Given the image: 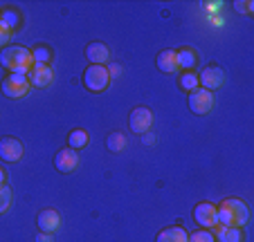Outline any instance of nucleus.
<instances>
[{"label":"nucleus","instance_id":"obj_21","mask_svg":"<svg viewBox=\"0 0 254 242\" xmlns=\"http://www.w3.org/2000/svg\"><path fill=\"white\" fill-rule=\"evenodd\" d=\"M180 88H183V90H196V88H200V83H198V74L196 72H185L183 76H180Z\"/></svg>","mask_w":254,"mask_h":242},{"label":"nucleus","instance_id":"obj_23","mask_svg":"<svg viewBox=\"0 0 254 242\" xmlns=\"http://www.w3.org/2000/svg\"><path fill=\"white\" fill-rule=\"evenodd\" d=\"M0 20H2L9 29H16L20 25V14L16 9H5L2 14H0Z\"/></svg>","mask_w":254,"mask_h":242},{"label":"nucleus","instance_id":"obj_16","mask_svg":"<svg viewBox=\"0 0 254 242\" xmlns=\"http://www.w3.org/2000/svg\"><path fill=\"white\" fill-rule=\"evenodd\" d=\"M155 242H189V233L183 227H167L158 233Z\"/></svg>","mask_w":254,"mask_h":242},{"label":"nucleus","instance_id":"obj_18","mask_svg":"<svg viewBox=\"0 0 254 242\" xmlns=\"http://www.w3.org/2000/svg\"><path fill=\"white\" fill-rule=\"evenodd\" d=\"M176 54H178V65L183 67V70H193V67H196L198 56H196V52H193L191 48H183L180 52H176Z\"/></svg>","mask_w":254,"mask_h":242},{"label":"nucleus","instance_id":"obj_11","mask_svg":"<svg viewBox=\"0 0 254 242\" xmlns=\"http://www.w3.org/2000/svg\"><path fill=\"white\" fill-rule=\"evenodd\" d=\"M54 166L61 173H74L79 168V152L72 150V148H63L57 152L54 157Z\"/></svg>","mask_w":254,"mask_h":242},{"label":"nucleus","instance_id":"obj_29","mask_svg":"<svg viewBox=\"0 0 254 242\" xmlns=\"http://www.w3.org/2000/svg\"><path fill=\"white\" fill-rule=\"evenodd\" d=\"M142 142H144V144H149V146H153V144H155L153 133H144V135H142Z\"/></svg>","mask_w":254,"mask_h":242},{"label":"nucleus","instance_id":"obj_26","mask_svg":"<svg viewBox=\"0 0 254 242\" xmlns=\"http://www.w3.org/2000/svg\"><path fill=\"white\" fill-rule=\"evenodd\" d=\"M106 70H108V74H111V81L117 79V76L122 74V67L117 65V63H108V65H106Z\"/></svg>","mask_w":254,"mask_h":242},{"label":"nucleus","instance_id":"obj_1","mask_svg":"<svg viewBox=\"0 0 254 242\" xmlns=\"http://www.w3.org/2000/svg\"><path fill=\"white\" fill-rule=\"evenodd\" d=\"M216 215H218V224H223V227L243 229L250 220V209L243 199L230 197V199H223L221 204L216 206Z\"/></svg>","mask_w":254,"mask_h":242},{"label":"nucleus","instance_id":"obj_15","mask_svg":"<svg viewBox=\"0 0 254 242\" xmlns=\"http://www.w3.org/2000/svg\"><path fill=\"white\" fill-rule=\"evenodd\" d=\"M158 70L164 72V74H173V72L180 70L178 65V54L173 49H164V52L158 54Z\"/></svg>","mask_w":254,"mask_h":242},{"label":"nucleus","instance_id":"obj_3","mask_svg":"<svg viewBox=\"0 0 254 242\" xmlns=\"http://www.w3.org/2000/svg\"><path fill=\"white\" fill-rule=\"evenodd\" d=\"M83 86L90 92H101L111 86V74L106 65H88L83 72Z\"/></svg>","mask_w":254,"mask_h":242},{"label":"nucleus","instance_id":"obj_4","mask_svg":"<svg viewBox=\"0 0 254 242\" xmlns=\"http://www.w3.org/2000/svg\"><path fill=\"white\" fill-rule=\"evenodd\" d=\"M0 88H2V95H5L7 99H23V97H27V92L32 86H29L27 76L7 74L5 79H2V83H0Z\"/></svg>","mask_w":254,"mask_h":242},{"label":"nucleus","instance_id":"obj_17","mask_svg":"<svg viewBox=\"0 0 254 242\" xmlns=\"http://www.w3.org/2000/svg\"><path fill=\"white\" fill-rule=\"evenodd\" d=\"M88 139H90V135H88L86 130L74 128L70 135H67V148H72V150H81L83 146H88Z\"/></svg>","mask_w":254,"mask_h":242},{"label":"nucleus","instance_id":"obj_25","mask_svg":"<svg viewBox=\"0 0 254 242\" xmlns=\"http://www.w3.org/2000/svg\"><path fill=\"white\" fill-rule=\"evenodd\" d=\"M11 38H14V29H9L5 23H2V20H0V48H2V49L9 48Z\"/></svg>","mask_w":254,"mask_h":242},{"label":"nucleus","instance_id":"obj_24","mask_svg":"<svg viewBox=\"0 0 254 242\" xmlns=\"http://www.w3.org/2000/svg\"><path fill=\"white\" fill-rule=\"evenodd\" d=\"M189 242H216V238L209 229H198V231L189 233Z\"/></svg>","mask_w":254,"mask_h":242},{"label":"nucleus","instance_id":"obj_30","mask_svg":"<svg viewBox=\"0 0 254 242\" xmlns=\"http://www.w3.org/2000/svg\"><path fill=\"white\" fill-rule=\"evenodd\" d=\"M5 182H7V175H5V171L0 168V186H5Z\"/></svg>","mask_w":254,"mask_h":242},{"label":"nucleus","instance_id":"obj_19","mask_svg":"<svg viewBox=\"0 0 254 242\" xmlns=\"http://www.w3.org/2000/svg\"><path fill=\"white\" fill-rule=\"evenodd\" d=\"M32 58H34V63H39V65H50V61H52V49H50L48 45H36V48L32 49Z\"/></svg>","mask_w":254,"mask_h":242},{"label":"nucleus","instance_id":"obj_13","mask_svg":"<svg viewBox=\"0 0 254 242\" xmlns=\"http://www.w3.org/2000/svg\"><path fill=\"white\" fill-rule=\"evenodd\" d=\"M86 58L90 61V65H106L111 61V49L104 43H90L86 45Z\"/></svg>","mask_w":254,"mask_h":242},{"label":"nucleus","instance_id":"obj_20","mask_svg":"<svg viewBox=\"0 0 254 242\" xmlns=\"http://www.w3.org/2000/svg\"><path fill=\"white\" fill-rule=\"evenodd\" d=\"M106 146L111 152H122L126 148V137L122 133H111L108 139H106Z\"/></svg>","mask_w":254,"mask_h":242},{"label":"nucleus","instance_id":"obj_7","mask_svg":"<svg viewBox=\"0 0 254 242\" xmlns=\"http://www.w3.org/2000/svg\"><path fill=\"white\" fill-rule=\"evenodd\" d=\"M128 124H130V130L137 135L149 133L151 126H153V112L149 108H135L128 117Z\"/></svg>","mask_w":254,"mask_h":242},{"label":"nucleus","instance_id":"obj_9","mask_svg":"<svg viewBox=\"0 0 254 242\" xmlns=\"http://www.w3.org/2000/svg\"><path fill=\"white\" fill-rule=\"evenodd\" d=\"M23 144L14 137H5L0 139V159L2 161H9V164H16V161L23 159Z\"/></svg>","mask_w":254,"mask_h":242},{"label":"nucleus","instance_id":"obj_10","mask_svg":"<svg viewBox=\"0 0 254 242\" xmlns=\"http://www.w3.org/2000/svg\"><path fill=\"white\" fill-rule=\"evenodd\" d=\"M27 81H29V86H34V88H48L54 81L52 65H39V63H34V67L27 74Z\"/></svg>","mask_w":254,"mask_h":242},{"label":"nucleus","instance_id":"obj_8","mask_svg":"<svg viewBox=\"0 0 254 242\" xmlns=\"http://www.w3.org/2000/svg\"><path fill=\"white\" fill-rule=\"evenodd\" d=\"M193 220L200 224L202 229H214L218 227V215H216V204L211 202H200L193 209Z\"/></svg>","mask_w":254,"mask_h":242},{"label":"nucleus","instance_id":"obj_12","mask_svg":"<svg viewBox=\"0 0 254 242\" xmlns=\"http://www.w3.org/2000/svg\"><path fill=\"white\" fill-rule=\"evenodd\" d=\"M36 224H39V231L52 233L54 236V233L61 229V215H59L54 209H43L39 213V218H36Z\"/></svg>","mask_w":254,"mask_h":242},{"label":"nucleus","instance_id":"obj_14","mask_svg":"<svg viewBox=\"0 0 254 242\" xmlns=\"http://www.w3.org/2000/svg\"><path fill=\"white\" fill-rule=\"evenodd\" d=\"M214 238L218 242H245L243 229H239V227H223V224H218V227H216Z\"/></svg>","mask_w":254,"mask_h":242},{"label":"nucleus","instance_id":"obj_2","mask_svg":"<svg viewBox=\"0 0 254 242\" xmlns=\"http://www.w3.org/2000/svg\"><path fill=\"white\" fill-rule=\"evenodd\" d=\"M0 65L9 70V74H23L27 76L29 70L34 67L32 49L23 48V45H9L0 52Z\"/></svg>","mask_w":254,"mask_h":242},{"label":"nucleus","instance_id":"obj_22","mask_svg":"<svg viewBox=\"0 0 254 242\" xmlns=\"http://www.w3.org/2000/svg\"><path fill=\"white\" fill-rule=\"evenodd\" d=\"M11 199H14V195H11V189L9 186H0V215L7 213V211L11 209Z\"/></svg>","mask_w":254,"mask_h":242},{"label":"nucleus","instance_id":"obj_27","mask_svg":"<svg viewBox=\"0 0 254 242\" xmlns=\"http://www.w3.org/2000/svg\"><path fill=\"white\" fill-rule=\"evenodd\" d=\"M234 7L241 11V14H250V11L254 9V2H250V0H248V2H236Z\"/></svg>","mask_w":254,"mask_h":242},{"label":"nucleus","instance_id":"obj_28","mask_svg":"<svg viewBox=\"0 0 254 242\" xmlns=\"http://www.w3.org/2000/svg\"><path fill=\"white\" fill-rule=\"evenodd\" d=\"M36 242H54V236H52V233L39 231V233H36Z\"/></svg>","mask_w":254,"mask_h":242},{"label":"nucleus","instance_id":"obj_6","mask_svg":"<svg viewBox=\"0 0 254 242\" xmlns=\"http://www.w3.org/2000/svg\"><path fill=\"white\" fill-rule=\"evenodd\" d=\"M198 83H200V88H205V90H218V88H223V83H225V72L221 70L218 65H207L205 70L198 74Z\"/></svg>","mask_w":254,"mask_h":242},{"label":"nucleus","instance_id":"obj_5","mask_svg":"<svg viewBox=\"0 0 254 242\" xmlns=\"http://www.w3.org/2000/svg\"><path fill=\"white\" fill-rule=\"evenodd\" d=\"M187 103L193 114H207L214 108V95L209 90H205V88H196V90L189 92Z\"/></svg>","mask_w":254,"mask_h":242}]
</instances>
